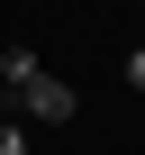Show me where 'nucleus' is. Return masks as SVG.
Here are the masks:
<instances>
[{"instance_id": "f257e3e1", "label": "nucleus", "mask_w": 145, "mask_h": 155, "mask_svg": "<svg viewBox=\"0 0 145 155\" xmlns=\"http://www.w3.org/2000/svg\"><path fill=\"white\" fill-rule=\"evenodd\" d=\"M9 101H18V110H27L36 128H72V110H82V101H72V82H54V73H36V82H18Z\"/></svg>"}, {"instance_id": "f03ea898", "label": "nucleus", "mask_w": 145, "mask_h": 155, "mask_svg": "<svg viewBox=\"0 0 145 155\" xmlns=\"http://www.w3.org/2000/svg\"><path fill=\"white\" fill-rule=\"evenodd\" d=\"M36 73H45V64H36V55H27V46H9V55H0V101H9V91H18V82H36Z\"/></svg>"}, {"instance_id": "7ed1b4c3", "label": "nucleus", "mask_w": 145, "mask_h": 155, "mask_svg": "<svg viewBox=\"0 0 145 155\" xmlns=\"http://www.w3.org/2000/svg\"><path fill=\"white\" fill-rule=\"evenodd\" d=\"M0 155H27V128L18 119H0Z\"/></svg>"}, {"instance_id": "20e7f679", "label": "nucleus", "mask_w": 145, "mask_h": 155, "mask_svg": "<svg viewBox=\"0 0 145 155\" xmlns=\"http://www.w3.org/2000/svg\"><path fill=\"white\" fill-rule=\"evenodd\" d=\"M127 82H136V91H145V46H127Z\"/></svg>"}, {"instance_id": "39448f33", "label": "nucleus", "mask_w": 145, "mask_h": 155, "mask_svg": "<svg viewBox=\"0 0 145 155\" xmlns=\"http://www.w3.org/2000/svg\"><path fill=\"white\" fill-rule=\"evenodd\" d=\"M136 46H145V18H136Z\"/></svg>"}, {"instance_id": "423d86ee", "label": "nucleus", "mask_w": 145, "mask_h": 155, "mask_svg": "<svg viewBox=\"0 0 145 155\" xmlns=\"http://www.w3.org/2000/svg\"><path fill=\"white\" fill-rule=\"evenodd\" d=\"M136 9H145V0H136Z\"/></svg>"}]
</instances>
